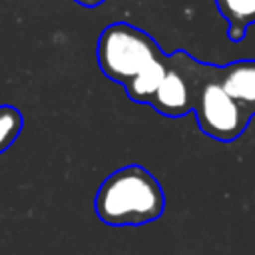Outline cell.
I'll return each mask as SVG.
<instances>
[{
    "label": "cell",
    "instance_id": "cell-1",
    "mask_svg": "<svg viewBox=\"0 0 255 255\" xmlns=\"http://www.w3.org/2000/svg\"><path fill=\"white\" fill-rule=\"evenodd\" d=\"M94 209L106 225H145L161 217L165 195L155 175L133 163L116 169L102 181Z\"/></svg>",
    "mask_w": 255,
    "mask_h": 255
},
{
    "label": "cell",
    "instance_id": "cell-2",
    "mask_svg": "<svg viewBox=\"0 0 255 255\" xmlns=\"http://www.w3.org/2000/svg\"><path fill=\"white\" fill-rule=\"evenodd\" d=\"M98 66L116 84L129 86L151 62L163 56L157 42L143 30L114 22L98 38Z\"/></svg>",
    "mask_w": 255,
    "mask_h": 255
},
{
    "label": "cell",
    "instance_id": "cell-3",
    "mask_svg": "<svg viewBox=\"0 0 255 255\" xmlns=\"http://www.w3.org/2000/svg\"><path fill=\"white\" fill-rule=\"evenodd\" d=\"M193 114L197 120L199 129L219 141H233L237 139L249 120L253 118L247 114L221 86V66H211L205 82L199 88L195 98Z\"/></svg>",
    "mask_w": 255,
    "mask_h": 255
},
{
    "label": "cell",
    "instance_id": "cell-4",
    "mask_svg": "<svg viewBox=\"0 0 255 255\" xmlns=\"http://www.w3.org/2000/svg\"><path fill=\"white\" fill-rule=\"evenodd\" d=\"M211 66L213 64L199 62L183 50L169 54L167 74L155 92L151 106L167 118H181L193 112L195 98L207 74L211 72Z\"/></svg>",
    "mask_w": 255,
    "mask_h": 255
},
{
    "label": "cell",
    "instance_id": "cell-5",
    "mask_svg": "<svg viewBox=\"0 0 255 255\" xmlns=\"http://www.w3.org/2000/svg\"><path fill=\"white\" fill-rule=\"evenodd\" d=\"M221 86L247 114L255 116V60L221 66Z\"/></svg>",
    "mask_w": 255,
    "mask_h": 255
},
{
    "label": "cell",
    "instance_id": "cell-6",
    "mask_svg": "<svg viewBox=\"0 0 255 255\" xmlns=\"http://www.w3.org/2000/svg\"><path fill=\"white\" fill-rule=\"evenodd\" d=\"M167 68H169V56L163 54L161 58H157L155 62H151L129 86H126V92L128 96L133 100V102H139V104H151L155 92L159 90L165 74H167Z\"/></svg>",
    "mask_w": 255,
    "mask_h": 255
},
{
    "label": "cell",
    "instance_id": "cell-7",
    "mask_svg": "<svg viewBox=\"0 0 255 255\" xmlns=\"http://www.w3.org/2000/svg\"><path fill=\"white\" fill-rule=\"evenodd\" d=\"M217 10L227 20V38L241 42L245 28L255 24V0H215Z\"/></svg>",
    "mask_w": 255,
    "mask_h": 255
},
{
    "label": "cell",
    "instance_id": "cell-8",
    "mask_svg": "<svg viewBox=\"0 0 255 255\" xmlns=\"http://www.w3.org/2000/svg\"><path fill=\"white\" fill-rule=\"evenodd\" d=\"M24 118L14 106H0V153H4L20 135Z\"/></svg>",
    "mask_w": 255,
    "mask_h": 255
},
{
    "label": "cell",
    "instance_id": "cell-9",
    "mask_svg": "<svg viewBox=\"0 0 255 255\" xmlns=\"http://www.w3.org/2000/svg\"><path fill=\"white\" fill-rule=\"evenodd\" d=\"M78 4H82V6H86V8H94V6H98V4H102L104 0H76Z\"/></svg>",
    "mask_w": 255,
    "mask_h": 255
}]
</instances>
